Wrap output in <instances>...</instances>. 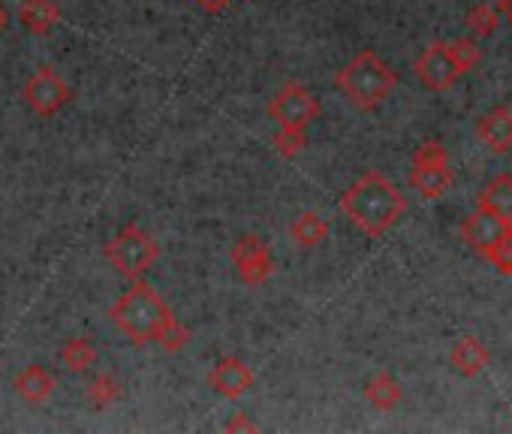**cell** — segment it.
Here are the masks:
<instances>
[{"instance_id":"obj_7","label":"cell","mask_w":512,"mask_h":434,"mask_svg":"<svg viewBox=\"0 0 512 434\" xmlns=\"http://www.w3.org/2000/svg\"><path fill=\"white\" fill-rule=\"evenodd\" d=\"M229 257H232V266H235L238 281L241 284H250V287L266 284L272 278V272H275V260H272L269 245L260 236H253V233L241 236L232 245Z\"/></svg>"},{"instance_id":"obj_25","label":"cell","mask_w":512,"mask_h":434,"mask_svg":"<svg viewBox=\"0 0 512 434\" xmlns=\"http://www.w3.org/2000/svg\"><path fill=\"white\" fill-rule=\"evenodd\" d=\"M305 145H308L305 133L278 130V136H275V148H278V154H281V157H296V154H302V151H305Z\"/></svg>"},{"instance_id":"obj_23","label":"cell","mask_w":512,"mask_h":434,"mask_svg":"<svg viewBox=\"0 0 512 434\" xmlns=\"http://www.w3.org/2000/svg\"><path fill=\"white\" fill-rule=\"evenodd\" d=\"M500 275H512V233L503 239V242H497L491 251H488V257H485Z\"/></svg>"},{"instance_id":"obj_16","label":"cell","mask_w":512,"mask_h":434,"mask_svg":"<svg viewBox=\"0 0 512 434\" xmlns=\"http://www.w3.org/2000/svg\"><path fill=\"white\" fill-rule=\"evenodd\" d=\"M476 208H485V211L503 217V221H512V178L509 175L491 178L479 190V205Z\"/></svg>"},{"instance_id":"obj_19","label":"cell","mask_w":512,"mask_h":434,"mask_svg":"<svg viewBox=\"0 0 512 434\" xmlns=\"http://www.w3.org/2000/svg\"><path fill=\"white\" fill-rule=\"evenodd\" d=\"M97 359V350L91 344V338L79 335V338H70L64 347H61V362L67 365V371L73 374H85Z\"/></svg>"},{"instance_id":"obj_30","label":"cell","mask_w":512,"mask_h":434,"mask_svg":"<svg viewBox=\"0 0 512 434\" xmlns=\"http://www.w3.org/2000/svg\"><path fill=\"white\" fill-rule=\"evenodd\" d=\"M10 28V13H7V7L0 4V34H4Z\"/></svg>"},{"instance_id":"obj_29","label":"cell","mask_w":512,"mask_h":434,"mask_svg":"<svg viewBox=\"0 0 512 434\" xmlns=\"http://www.w3.org/2000/svg\"><path fill=\"white\" fill-rule=\"evenodd\" d=\"M497 16H506L512 22V0H497Z\"/></svg>"},{"instance_id":"obj_12","label":"cell","mask_w":512,"mask_h":434,"mask_svg":"<svg viewBox=\"0 0 512 434\" xmlns=\"http://www.w3.org/2000/svg\"><path fill=\"white\" fill-rule=\"evenodd\" d=\"M410 187L422 199H440L452 187L449 160H440V163H413V169H410Z\"/></svg>"},{"instance_id":"obj_21","label":"cell","mask_w":512,"mask_h":434,"mask_svg":"<svg viewBox=\"0 0 512 434\" xmlns=\"http://www.w3.org/2000/svg\"><path fill=\"white\" fill-rule=\"evenodd\" d=\"M497 28V10L491 4H476L470 13H467V31L476 37V40H485L491 37Z\"/></svg>"},{"instance_id":"obj_4","label":"cell","mask_w":512,"mask_h":434,"mask_svg":"<svg viewBox=\"0 0 512 434\" xmlns=\"http://www.w3.org/2000/svg\"><path fill=\"white\" fill-rule=\"evenodd\" d=\"M103 257H106V263H109L118 275L136 281V278H142V275L157 263L160 245H157L154 236H148L142 227L127 224L124 230H118L115 239L106 242Z\"/></svg>"},{"instance_id":"obj_28","label":"cell","mask_w":512,"mask_h":434,"mask_svg":"<svg viewBox=\"0 0 512 434\" xmlns=\"http://www.w3.org/2000/svg\"><path fill=\"white\" fill-rule=\"evenodd\" d=\"M196 4L205 10V13H220V10H226L232 0H196Z\"/></svg>"},{"instance_id":"obj_9","label":"cell","mask_w":512,"mask_h":434,"mask_svg":"<svg viewBox=\"0 0 512 434\" xmlns=\"http://www.w3.org/2000/svg\"><path fill=\"white\" fill-rule=\"evenodd\" d=\"M509 233H512V221H503V217H497V214H491L485 208L470 211L464 221H461V239L479 257H488V251L497 242H503Z\"/></svg>"},{"instance_id":"obj_13","label":"cell","mask_w":512,"mask_h":434,"mask_svg":"<svg viewBox=\"0 0 512 434\" xmlns=\"http://www.w3.org/2000/svg\"><path fill=\"white\" fill-rule=\"evenodd\" d=\"M488 359H491L488 347H485L479 338H473V335L458 338V341L452 344V350H449V362H452V368H455L461 377H476V374H482V371L488 368Z\"/></svg>"},{"instance_id":"obj_8","label":"cell","mask_w":512,"mask_h":434,"mask_svg":"<svg viewBox=\"0 0 512 434\" xmlns=\"http://www.w3.org/2000/svg\"><path fill=\"white\" fill-rule=\"evenodd\" d=\"M416 79L428 88V91H446L452 88L464 73L458 67V61L449 52V43H431L413 64Z\"/></svg>"},{"instance_id":"obj_10","label":"cell","mask_w":512,"mask_h":434,"mask_svg":"<svg viewBox=\"0 0 512 434\" xmlns=\"http://www.w3.org/2000/svg\"><path fill=\"white\" fill-rule=\"evenodd\" d=\"M208 383H211V389H214L220 398L235 401V398H241L244 392L253 389V371H250L241 359L223 356V359L214 362V368H211V374H208Z\"/></svg>"},{"instance_id":"obj_2","label":"cell","mask_w":512,"mask_h":434,"mask_svg":"<svg viewBox=\"0 0 512 434\" xmlns=\"http://www.w3.org/2000/svg\"><path fill=\"white\" fill-rule=\"evenodd\" d=\"M109 320L133 344H148V341H160V335L169 329L175 317L169 305L157 296V290L136 278L109 308Z\"/></svg>"},{"instance_id":"obj_15","label":"cell","mask_w":512,"mask_h":434,"mask_svg":"<svg viewBox=\"0 0 512 434\" xmlns=\"http://www.w3.org/2000/svg\"><path fill=\"white\" fill-rule=\"evenodd\" d=\"M61 19V10L55 0H22L19 7V22L31 34H49Z\"/></svg>"},{"instance_id":"obj_3","label":"cell","mask_w":512,"mask_h":434,"mask_svg":"<svg viewBox=\"0 0 512 434\" xmlns=\"http://www.w3.org/2000/svg\"><path fill=\"white\" fill-rule=\"evenodd\" d=\"M335 85L353 109L371 112L395 91L398 76L377 52L362 49L344 70H338Z\"/></svg>"},{"instance_id":"obj_14","label":"cell","mask_w":512,"mask_h":434,"mask_svg":"<svg viewBox=\"0 0 512 434\" xmlns=\"http://www.w3.org/2000/svg\"><path fill=\"white\" fill-rule=\"evenodd\" d=\"M13 389L22 401L28 404H43L46 398H52L55 392V374H49L43 365H28L25 371L16 374Z\"/></svg>"},{"instance_id":"obj_1","label":"cell","mask_w":512,"mask_h":434,"mask_svg":"<svg viewBox=\"0 0 512 434\" xmlns=\"http://www.w3.org/2000/svg\"><path fill=\"white\" fill-rule=\"evenodd\" d=\"M338 205L350 217V224L356 230H362L365 236H371V239L389 233L401 221V214L407 211V202L398 193V187L386 175H380L374 169L359 175L341 193Z\"/></svg>"},{"instance_id":"obj_6","label":"cell","mask_w":512,"mask_h":434,"mask_svg":"<svg viewBox=\"0 0 512 434\" xmlns=\"http://www.w3.org/2000/svg\"><path fill=\"white\" fill-rule=\"evenodd\" d=\"M22 97H25V103H28L31 112L49 118V115H58V112L70 103L73 94H70L67 79H64L58 70H52V67H37L34 76L28 79Z\"/></svg>"},{"instance_id":"obj_5","label":"cell","mask_w":512,"mask_h":434,"mask_svg":"<svg viewBox=\"0 0 512 434\" xmlns=\"http://www.w3.org/2000/svg\"><path fill=\"white\" fill-rule=\"evenodd\" d=\"M269 115L275 118L278 130H290V133H305L308 124L320 115V103L317 97L299 85V82H287L269 103Z\"/></svg>"},{"instance_id":"obj_26","label":"cell","mask_w":512,"mask_h":434,"mask_svg":"<svg viewBox=\"0 0 512 434\" xmlns=\"http://www.w3.org/2000/svg\"><path fill=\"white\" fill-rule=\"evenodd\" d=\"M440 160H449V157H446L443 142H437V139H425V142L413 151V163H440Z\"/></svg>"},{"instance_id":"obj_31","label":"cell","mask_w":512,"mask_h":434,"mask_svg":"<svg viewBox=\"0 0 512 434\" xmlns=\"http://www.w3.org/2000/svg\"><path fill=\"white\" fill-rule=\"evenodd\" d=\"M509 25H512V22H509Z\"/></svg>"},{"instance_id":"obj_17","label":"cell","mask_w":512,"mask_h":434,"mask_svg":"<svg viewBox=\"0 0 512 434\" xmlns=\"http://www.w3.org/2000/svg\"><path fill=\"white\" fill-rule=\"evenodd\" d=\"M290 236L299 248H317L329 239V224L317 211H302L290 224Z\"/></svg>"},{"instance_id":"obj_11","label":"cell","mask_w":512,"mask_h":434,"mask_svg":"<svg viewBox=\"0 0 512 434\" xmlns=\"http://www.w3.org/2000/svg\"><path fill=\"white\" fill-rule=\"evenodd\" d=\"M476 136L488 145V151L506 154L512 148V112L506 106L491 109L476 121Z\"/></svg>"},{"instance_id":"obj_18","label":"cell","mask_w":512,"mask_h":434,"mask_svg":"<svg viewBox=\"0 0 512 434\" xmlns=\"http://www.w3.org/2000/svg\"><path fill=\"white\" fill-rule=\"evenodd\" d=\"M401 395H404V389H401V383H398L389 371H377V374L368 377V383H365V398H368L371 407H377V410H392V407H398Z\"/></svg>"},{"instance_id":"obj_20","label":"cell","mask_w":512,"mask_h":434,"mask_svg":"<svg viewBox=\"0 0 512 434\" xmlns=\"http://www.w3.org/2000/svg\"><path fill=\"white\" fill-rule=\"evenodd\" d=\"M121 395H124V386L118 383L115 374H97V377L88 383V404H91L94 410L112 407Z\"/></svg>"},{"instance_id":"obj_27","label":"cell","mask_w":512,"mask_h":434,"mask_svg":"<svg viewBox=\"0 0 512 434\" xmlns=\"http://www.w3.org/2000/svg\"><path fill=\"white\" fill-rule=\"evenodd\" d=\"M223 428H226V431H256V422H250L244 413H235Z\"/></svg>"},{"instance_id":"obj_24","label":"cell","mask_w":512,"mask_h":434,"mask_svg":"<svg viewBox=\"0 0 512 434\" xmlns=\"http://www.w3.org/2000/svg\"><path fill=\"white\" fill-rule=\"evenodd\" d=\"M187 341H190V332H187V326H181L178 320H172L169 323V329L160 335V347L166 350V353H178V350H184L187 347Z\"/></svg>"},{"instance_id":"obj_22","label":"cell","mask_w":512,"mask_h":434,"mask_svg":"<svg viewBox=\"0 0 512 434\" xmlns=\"http://www.w3.org/2000/svg\"><path fill=\"white\" fill-rule=\"evenodd\" d=\"M449 52L458 61L461 73H470L482 61V52H479V46L473 40H455V43H449Z\"/></svg>"}]
</instances>
